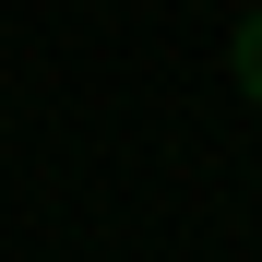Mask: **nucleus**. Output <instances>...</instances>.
Masks as SVG:
<instances>
[{
  "label": "nucleus",
  "mask_w": 262,
  "mask_h": 262,
  "mask_svg": "<svg viewBox=\"0 0 262 262\" xmlns=\"http://www.w3.org/2000/svg\"><path fill=\"white\" fill-rule=\"evenodd\" d=\"M227 72H238V96L262 107V0H250V12H238V36H227Z\"/></svg>",
  "instance_id": "f257e3e1"
}]
</instances>
